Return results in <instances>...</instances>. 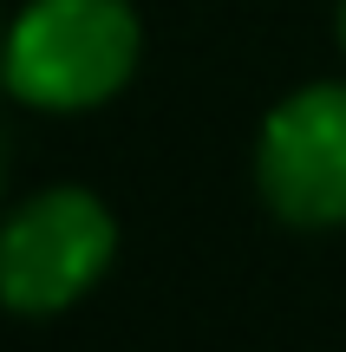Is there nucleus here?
<instances>
[{
    "label": "nucleus",
    "mask_w": 346,
    "mask_h": 352,
    "mask_svg": "<svg viewBox=\"0 0 346 352\" xmlns=\"http://www.w3.org/2000/svg\"><path fill=\"white\" fill-rule=\"evenodd\" d=\"M144 20L131 0H26L0 33V91L33 111H98L138 78Z\"/></svg>",
    "instance_id": "obj_1"
},
{
    "label": "nucleus",
    "mask_w": 346,
    "mask_h": 352,
    "mask_svg": "<svg viewBox=\"0 0 346 352\" xmlns=\"http://www.w3.org/2000/svg\"><path fill=\"white\" fill-rule=\"evenodd\" d=\"M118 261V215L78 183L0 209V307L20 320H52L78 307Z\"/></svg>",
    "instance_id": "obj_2"
},
{
    "label": "nucleus",
    "mask_w": 346,
    "mask_h": 352,
    "mask_svg": "<svg viewBox=\"0 0 346 352\" xmlns=\"http://www.w3.org/2000/svg\"><path fill=\"white\" fill-rule=\"evenodd\" d=\"M255 196L301 235L346 228V78H307L255 131Z\"/></svg>",
    "instance_id": "obj_3"
},
{
    "label": "nucleus",
    "mask_w": 346,
    "mask_h": 352,
    "mask_svg": "<svg viewBox=\"0 0 346 352\" xmlns=\"http://www.w3.org/2000/svg\"><path fill=\"white\" fill-rule=\"evenodd\" d=\"M334 39H340V59H346V0L334 7Z\"/></svg>",
    "instance_id": "obj_4"
},
{
    "label": "nucleus",
    "mask_w": 346,
    "mask_h": 352,
    "mask_svg": "<svg viewBox=\"0 0 346 352\" xmlns=\"http://www.w3.org/2000/svg\"><path fill=\"white\" fill-rule=\"evenodd\" d=\"M0 33H7V26H0Z\"/></svg>",
    "instance_id": "obj_5"
}]
</instances>
